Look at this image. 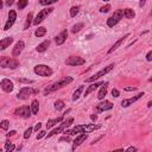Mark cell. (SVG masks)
Segmentation results:
<instances>
[{"label":"cell","mask_w":152,"mask_h":152,"mask_svg":"<svg viewBox=\"0 0 152 152\" xmlns=\"http://www.w3.org/2000/svg\"><path fill=\"white\" fill-rule=\"evenodd\" d=\"M36 93H38V90H36L33 88H30V87H23L19 90V93L17 94V98L19 100H26V99H29L31 95H33Z\"/></svg>","instance_id":"8"},{"label":"cell","mask_w":152,"mask_h":152,"mask_svg":"<svg viewBox=\"0 0 152 152\" xmlns=\"http://www.w3.org/2000/svg\"><path fill=\"white\" fill-rule=\"evenodd\" d=\"M12 43H13V38L12 37H6V38L1 39V41H0V51L5 50L6 48H9Z\"/></svg>","instance_id":"19"},{"label":"cell","mask_w":152,"mask_h":152,"mask_svg":"<svg viewBox=\"0 0 152 152\" xmlns=\"http://www.w3.org/2000/svg\"><path fill=\"white\" fill-rule=\"evenodd\" d=\"M67 37H68V31H67V30H63V31H62L59 35H57V36L55 37L56 44H57V45H62V44L65 42Z\"/></svg>","instance_id":"18"},{"label":"cell","mask_w":152,"mask_h":152,"mask_svg":"<svg viewBox=\"0 0 152 152\" xmlns=\"http://www.w3.org/2000/svg\"><path fill=\"white\" fill-rule=\"evenodd\" d=\"M113 108V104L109 102V101H104V102H100L96 107V112L98 113H101L104 111H109Z\"/></svg>","instance_id":"15"},{"label":"cell","mask_w":152,"mask_h":152,"mask_svg":"<svg viewBox=\"0 0 152 152\" xmlns=\"http://www.w3.org/2000/svg\"><path fill=\"white\" fill-rule=\"evenodd\" d=\"M63 118H64V114H63V115H61L59 118H56V119H51V120H49V121H48V124H46V127H48V128L54 127L55 125H57L58 122H61V121L63 120Z\"/></svg>","instance_id":"22"},{"label":"cell","mask_w":152,"mask_h":152,"mask_svg":"<svg viewBox=\"0 0 152 152\" xmlns=\"http://www.w3.org/2000/svg\"><path fill=\"white\" fill-rule=\"evenodd\" d=\"M101 83L102 82H95V83H93V85H90L88 88H87V90H86V93H85V96H87V95H89L92 92H94L95 89H98L100 86H101Z\"/></svg>","instance_id":"23"},{"label":"cell","mask_w":152,"mask_h":152,"mask_svg":"<svg viewBox=\"0 0 152 152\" xmlns=\"http://www.w3.org/2000/svg\"><path fill=\"white\" fill-rule=\"evenodd\" d=\"M83 88H85V86H80L77 89H76L75 92H74V95H72V101H76L80 96H81V93L83 92Z\"/></svg>","instance_id":"25"},{"label":"cell","mask_w":152,"mask_h":152,"mask_svg":"<svg viewBox=\"0 0 152 152\" xmlns=\"http://www.w3.org/2000/svg\"><path fill=\"white\" fill-rule=\"evenodd\" d=\"M0 87H1V89L4 92H6V93H11L13 90V88H14L13 82L10 81L9 79H4L1 82H0Z\"/></svg>","instance_id":"13"},{"label":"cell","mask_w":152,"mask_h":152,"mask_svg":"<svg viewBox=\"0 0 152 152\" xmlns=\"http://www.w3.org/2000/svg\"><path fill=\"white\" fill-rule=\"evenodd\" d=\"M14 148H16V146H14L13 144H11L10 141H6V143H5V150H6V151L10 152V151H13Z\"/></svg>","instance_id":"34"},{"label":"cell","mask_w":152,"mask_h":152,"mask_svg":"<svg viewBox=\"0 0 152 152\" xmlns=\"http://www.w3.org/2000/svg\"><path fill=\"white\" fill-rule=\"evenodd\" d=\"M59 141H70V138H69L68 135H65V137H62V138L59 139Z\"/></svg>","instance_id":"43"},{"label":"cell","mask_w":152,"mask_h":152,"mask_svg":"<svg viewBox=\"0 0 152 152\" xmlns=\"http://www.w3.org/2000/svg\"><path fill=\"white\" fill-rule=\"evenodd\" d=\"M128 36H130V33L125 35V36H124V37H121V38H120V39H119L118 42H115V43H114V45H113V46H112V48H111V49L108 50V54H112V52H113L114 50H117V49H118V48H119V46H120V45H121V44L124 43V41H125V39H126V38H127Z\"/></svg>","instance_id":"21"},{"label":"cell","mask_w":152,"mask_h":152,"mask_svg":"<svg viewBox=\"0 0 152 152\" xmlns=\"http://www.w3.org/2000/svg\"><path fill=\"white\" fill-rule=\"evenodd\" d=\"M24 46H25V44H24V42H23V41L17 42V44H16V45H14V48H13L12 56H13V57H18V56L22 54V51H23Z\"/></svg>","instance_id":"17"},{"label":"cell","mask_w":152,"mask_h":152,"mask_svg":"<svg viewBox=\"0 0 152 152\" xmlns=\"http://www.w3.org/2000/svg\"><path fill=\"white\" fill-rule=\"evenodd\" d=\"M100 128V125H95V124H90V125H79V126H75L72 130L65 132V133H69L71 135H75L77 133H90L95 130H99Z\"/></svg>","instance_id":"2"},{"label":"cell","mask_w":152,"mask_h":152,"mask_svg":"<svg viewBox=\"0 0 152 152\" xmlns=\"http://www.w3.org/2000/svg\"><path fill=\"white\" fill-rule=\"evenodd\" d=\"M107 89H108V82H102L101 83V89L98 94V99L99 100H104L106 94H107Z\"/></svg>","instance_id":"20"},{"label":"cell","mask_w":152,"mask_h":152,"mask_svg":"<svg viewBox=\"0 0 152 152\" xmlns=\"http://www.w3.org/2000/svg\"><path fill=\"white\" fill-rule=\"evenodd\" d=\"M79 10H80L79 6H72V7L70 9V16H71V17H76V14L79 13Z\"/></svg>","instance_id":"32"},{"label":"cell","mask_w":152,"mask_h":152,"mask_svg":"<svg viewBox=\"0 0 152 152\" xmlns=\"http://www.w3.org/2000/svg\"><path fill=\"white\" fill-rule=\"evenodd\" d=\"M16 133H17V132H16V131H11V132H10V133H7V138H10V137H12V135H14V134H16Z\"/></svg>","instance_id":"47"},{"label":"cell","mask_w":152,"mask_h":152,"mask_svg":"<svg viewBox=\"0 0 152 152\" xmlns=\"http://www.w3.org/2000/svg\"><path fill=\"white\" fill-rule=\"evenodd\" d=\"M63 107H64V102H63L62 100H57V101L55 102V108H56L57 111H61Z\"/></svg>","instance_id":"33"},{"label":"cell","mask_w":152,"mask_h":152,"mask_svg":"<svg viewBox=\"0 0 152 152\" xmlns=\"http://www.w3.org/2000/svg\"><path fill=\"white\" fill-rule=\"evenodd\" d=\"M144 95H145L144 93H140V94H138V95H135V96H133V98L125 99V100H122V101H121V106H122V107H128V106L133 105L135 101H138L140 98H143Z\"/></svg>","instance_id":"14"},{"label":"cell","mask_w":152,"mask_h":152,"mask_svg":"<svg viewBox=\"0 0 152 152\" xmlns=\"http://www.w3.org/2000/svg\"><path fill=\"white\" fill-rule=\"evenodd\" d=\"M72 122H74V119H72V118H69L68 120L63 121V122H62L57 128L52 130L49 134H45V137H46V138H51L52 135H55V134H57V133H62V132H64V130H65V128H68Z\"/></svg>","instance_id":"5"},{"label":"cell","mask_w":152,"mask_h":152,"mask_svg":"<svg viewBox=\"0 0 152 152\" xmlns=\"http://www.w3.org/2000/svg\"><path fill=\"white\" fill-rule=\"evenodd\" d=\"M88 138V135L86 134V133H82V134H80V135H77V137H76V139L74 140V143H72V151H75L76 150V147H77V146H80L86 139Z\"/></svg>","instance_id":"16"},{"label":"cell","mask_w":152,"mask_h":152,"mask_svg":"<svg viewBox=\"0 0 152 152\" xmlns=\"http://www.w3.org/2000/svg\"><path fill=\"white\" fill-rule=\"evenodd\" d=\"M56 1H58V0H41L39 4L45 6V5H51V4H55Z\"/></svg>","instance_id":"35"},{"label":"cell","mask_w":152,"mask_h":152,"mask_svg":"<svg viewBox=\"0 0 152 152\" xmlns=\"http://www.w3.org/2000/svg\"><path fill=\"white\" fill-rule=\"evenodd\" d=\"M49 45H50V41H44L43 43H41V44L36 48V50H37L38 52H44V51L49 48Z\"/></svg>","instance_id":"24"},{"label":"cell","mask_w":152,"mask_h":152,"mask_svg":"<svg viewBox=\"0 0 152 152\" xmlns=\"http://www.w3.org/2000/svg\"><path fill=\"white\" fill-rule=\"evenodd\" d=\"M109 10H111V5L107 4V5H105V6H102V7L100 9V12H101V13H107Z\"/></svg>","instance_id":"37"},{"label":"cell","mask_w":152,"mask_h":152,"mask_svg":"<svg viewBox=\"0 0 152 152\" xmlns=\"http://www.w3.org/2000/svg\"><path fill=\"white\" fill-rule=\"evenodd\" d=\"M13 3H14L13 0H7V1H6V5H7V6H12V5H13Z\"/></svg>","instance_id":"46"},{"label":"cell","mask_w":152,"mask_h":152,"mask_svg":"<svg viewBox=\"0 0 152 152\" xmlns=\"http://www.w3.org/2000/svg\"><path fill=\"white\" fill-rule=\"evenodd\" d=\"M82 28H83V23H79V24H76V25H74V26H72L71 32H72V33H76V32H79Z\"/></svg>","instance_id":"30"},{"label":"cell","mask_w":152,"mask_h":152,"mask_svg":"<svg viewBox=\"0 0 152 152\" xmlns=\"http://www.w3.org/2000/svg\"><path fill=\"white\" fill-rule=\"evenodd\" d=\"M54 11V9H51V7H48V9H44V10H42V11H39L38 12V14H37V17H36V19H33V24L35 25H38V24H41L51 12Z\"/></svg>","instance_id":"9"},{"label":"cell","mask_w":152,"mask_h":152,"mask_svg":"<svg viewBox=\"0 0 152 152\" xmlns=\"http://www.w3.org/2000/svg\"><path fill=\"white\" fill-rule=\"evenodd\" d=\"M14 114H17V115H19V117H22L24 119H28L31 115V108L29 106H22V107L16 109Z\"/></svg>","instance_id":"11"},{"label":"cell","mask_w":152,"mask_h":152,"mask_svg":"<svg viewBox=\"0 0 152 152\" xmlns=\"http://www.w3.org/2000/svg\"><path fill=\"white\" fill-rule=\"evenodd\" d=\"M151 106H152V102H151V101H150V102H148V104H147V107H151Z\"/></svg>","instance_id":"52"},{"label":"cell","mask_w":152,"mask_h":152,"mask_svg":"<svg viewBox=\"0 0 152 152\" xmlns=\"http://www.w3.org/2000/svg\"><path fill=\"white\" fill-rule=\"evenodd\" d=\"M3 6H4V5H3V1H1V0H0V10L3 9Z\"/></svg>","instance_id":"51"},{"label":"cell","mask_w":152,"mask_h":152,"mask_svg":"<svg viewBox=\"0 0 152 152\" xmlns=\"http://www.w3.org/2000/svg\"><path fill=\"white\" fill-rule=\"evenodd\" d=\"M0 67L1 68H10V69H16L19 67V62L16 58L3 56L0 57Z\"/></svg>","instance_id":"3"},{"label":"cell","mask_w":152,"mask_h":152,"mask_svg":"<svg viewBox=\"0 0 152 152\" xmlns=\"http://www.w3.org/2000/svg\"><path fill=\"white\" fill-rule=\"evenodd\" d=\"M127 151H137V148H135V147H133V146H131V147H128V148H127Z\"/></svg>","instance_id":"50"},{"label":"cell","mask_w":152,"mask_h":152,"mask_svg":"<svg viewBox=\"0 0 152 152\" xmlns=\"http://www.w3.org/2000/svg\"><path fill=\"white\" fill-rule=\"evenodd\" d=\"M9 126H10V122L7 120H3L1 122H0V127H1L3 130H7Z\"/></svg>","instance_id":"36"},{"label":"cell","mask_w":152,"mask_h":152,"mask_svg":"<svg viewBox=\"0 0 152 152\" xmlns=\"http://www.w3.org/2000/svg\"><path fill=\"white\" fill-rule=\"evenodd\" d=\"M71 82H72V77H71V76H65V77H62L59 81H57V82H55V83L48 86V87L44 89V95H48V94L51 93V92H55V90H57V89H61V88L68 86V85L71 83Z\"/></svg>","instance_id":"1"},{"label":"cell","mask_w":152,"mask_h":152,"mask_svg":"<svg viewBox=\"0 0 152 152\" xmlns=\"http://www.w3.org/2000/svg\"><path fill=\"white\" fill-rule=\"evenodd\" d=\"M122 12H124V17H126L127 19H133V18H134V16H135L134 11H133V10H131V9H126V10H124Z\"/></svg>","instance_id":"27"},{"label":"cell","mask_w":152,"mask_h":152,"mask_svg":"<svg viewBox=\"0 0 152 152\" xmlns=\"http://www.w3.org/2000/svg\"><path fill=\"white\" fill-rule=\"evenodd\" d=\"M104 1H109V0H104Z\"/></svg>","instance_id":"53"},{"label":"cell","mask_w":152,"mask_h":152,"mask_svg":"<svg viewBox=\"0 0 152 152\" xmlns=\"http://www.w3.org/2000/svg\"><path fill=\"white\" fill-rule=\"evenodd\" d=\"M30 108H31V113L32 114H37L38 113V109H39V102H38V100H33Z\"/></svg>","instance_id":"26"},{"label":"cell","mask_w":152,"mask_h":152,"mask_svg":"<svg viewBox=\"0 0 152 152\" xmlns=\"http://www.w3.org/2000/svg\"><path fill=\"white\" fill-rule=\"evenodd\" d=\"M35 74H37L38 76H43V77H49L52 75V69L45 64H38L33 69Z\"/></svg>","instance_id":"4"},{"label":"cell","mask_w":152,"mask_h":152,"mask_svg":"<svg viewBox=\"0 0 152 152\" xmlns=\"http://www.w3.org/2000/svg\"><path fill=\"white\" fill-rule=\"evenodd\" d=\"M145 1H146V0H140V3H139V6H140V7H143V6L145 5Z\"/></svg>","instance_id":"48"},{"label":"cell","mask_w":152,"mask_h":152,"mask_svg":"<svg viewBox=\"0 0 152 152\" xmlns=\"http://www.w3.org/2000/svg\"><path fill=\"white\" fill-rule=\"evenodd\" d=\"M32 17H33V14L30 12V13L28 14V17H26V22H25V25H24V29H25V30H28V29L30 28V25H31V23H32Z\"/></svg>","instance_id":"28"},{"label":"cell","mask_w":152,"mask_h":152,"mask_svg":"<svg viewBox=\"0 0 152 152\" xmlns=\"http://www.w3.org/2000/svg\"><path fill=\"white\" fill-rule=\"evenodd\" d=\"M18 81L20 83H33V80H30V79H18Z\"/></svg>","instance_id":"39"},{"label":"cell","mask_w":152,"mask_h":152,"mask_svg":"<svg viewBox=\"0 0 152 152\" xmlns=\"http://www.w3.org/2000/svg\"><path fill=\"white\" fill-rule=\"evenodd\" d=\"M90 119H92V120H93V121H95V120H96V119H98V117H96V115H94V114H93V115H90Z\"/></svg>","instance_id":"49"},{"label":"cell","mask_w":152,"mask_h":152,"mask_svg":"<svg viewBox=\"0 0 152 152\" xmlns=\"http://www.w3.org/2000/svg\"><path fill=\"white\" fill-rule=\"evenodd\" d=\"M65 63H67L68 65L77 67V65H82V64H85V63H86V61H85V58H82V57H79V56H71V57L67 58Z\"/></svg>","instance_id":"10"},{"label":"cell","mask_w":152,"mask_h":152,"mask_svg":"<svg viewBox=\"0 0 152 152\" xmlns=\"http://www.w3.org/2000/svg\"><path fill=\"white\" fill-rule=\"evenodd\" d=\"M28 4H29V0H19V3H18V10H24Z\"/></svg>","instance_id":"31"},{"label":"cell","mask_w":152,"mask_h":152,"mask_svg":"<svg viewBox=\"0 0 152 152\" xmlns=\"http://www.w3.org/2000/svg\"><path fill=\"white\" fill-rule=\"evenodd\" d=\"M41 127H42V124H41V122H38V124L35 126V131H38V130H41Z\"/></svg>","instance_id":"45"},{"label":"cell","mask_w":152,"mask_h":152,"mask_svg":"<svg viewBox=\"0 0 152 152\" xmlns=\"http://www.w3.org/2000/svg\"><path fill=\"white\" fill-rule=\"evenodd\" d=\"M135 89H137L135 87H126V88H125L126 92H132V90H135Z\"/></svg>","instance_id":"44"},{"label":"cell","mask_w":152,"mask_h":152,"mask_svg":"<svg viewBox=\"0 0 152 152\" xmlns=\"http://www.w3.org/2000/svg\"><path fill=\"white\" fill-rule=\"evenodd\" d=\"M31 132H32V128H31V127H29V128L25 131V133H24V138H25V139H29V138H30V135H31Z\"/></svg>","instance_id":"38"},{"label":"cell","mask_w":152,"mask_h":152,"mask_svg":"<svg viewBox=\"0 0 152 152\" xmlns=\"http://www.w3.org/2000/svg\"><path fill=\"white\" fill-rule=\"evenodd\" d=\"M151 56H152V51H148V52H147V55H146V59H147L148 62H150V61H152V57H151Z\"/></svg>","instance_id":"42"},{"label":"cell","mask_w":152,"mask_h":152,"mask_svg":"<svg viewBox=\"0 0 152 152\" xmlns=\"http://www.w3.org/2000/svg\"><path fill=\"white\" fill-rule=\"evenodd\" d=\"M45 134H46V132H45V131H41V132H39V134L37 135V140H39V139H42L43 137H45Z\"/></svg>","instance_id":"41"},{"label":"cell","mask_w":152,"mask_h":152,"mask_svg":"<svg viewBox=\"0 0 152 152\" xmlns=\"http://www.w3.org/2000/svg\"><path fill=\"white\" fill-rule=\"evenodd\" d=\"M16 19H17V13H16V11L11 10V11L9 12V19H7L6 24H5L4 30H5V31L10 30V28H12V25L16 23Z\"/></svg>","instance_id":"12"},{"label":"cell","mask_w":152,"mask_h":152,"mask_svg":"<svg viewBox=\"0 0 152 152\" xmlns=\"http://www.w3.org/2000/svg\"><path fill=\"white\" fill-rule=\"evenodd\" d=\"M122 17H124V12H122V10H117L114 13H113V16L112 17H109L108 19H107V25L109 26V28H113V26H115L121 19H122Z\"/></svg>","instance_id":"6"},{"label":"cell","mask_w":152,"mask_h":152,"mask_svg":"<svg viewBox=\"0 0 152 152\" xmlns=\"http://www.w3.org/2000/svg\"><path fill=\"white\" fill-rule=\"evenodd\" d=\"M45 33H46V29H45V28H43V26L38 28V29L36 30V32H35L36 37H43Z\"/></svg>","instance_id":"29"},{"label":"cell","mask_w":152,"mask_h":152,"mask_svg":"<svg viewBox=\"0 0 152 152\" xmlns=\"http://www.w3.org/2000/svg\"><path fill=\"white\" fill-rule=\"evenodd\" d=\"M114 68V64H109L108 67H106V68H104V69H101L100 71H98L96 74H94L93 76H90V77H88V79H86V82H94V81H96L98 79H100V77H102L104 75H106L107 72H109L112 69Z\"/></svg>","instance_id":"7"},{"label":"cell","mask_w":152,"mask_h":152,"mask_svg":"<svg viewBox=\"0 0 152 152\" xmlns=\"http://www.w3.org/2000/svg\"><path fill=\"white\" fill-rule=\"evenodd\" d=\"M119 95H120V93H119L118 89H113V90H112V96H113V98H118Z\"/></svg>","instance_id":"40"}]
</instances>
